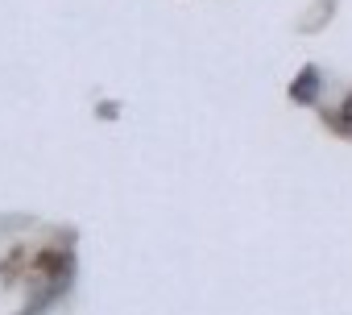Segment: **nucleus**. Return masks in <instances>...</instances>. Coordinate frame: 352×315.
<instances>
[{
    "label": "nucleus",
    "instance_id": "obj_1",
    "mask_svg": "<svg viewBox=\"0 0 352 315\" xmlns=\"http://www.w3.org/2000/svg\"><path fill=\"white\" fill-rule=\"evenodd\" d=\"M344 120H348V129H352V96H348V104H344V112H340Z\"/></svg>",
    "mask_w": 352,
    "mask_h": 315
}]
</instances>
